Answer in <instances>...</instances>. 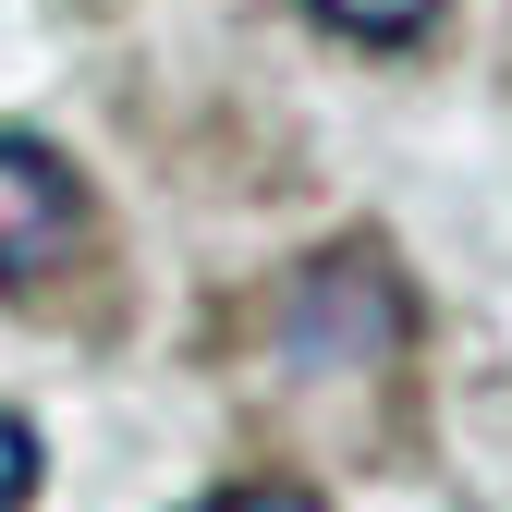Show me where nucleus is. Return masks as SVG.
<instances>
[{"mask_svg":"<svg viewBox=\"0 0 512 512\" xmlns=\"http://www.w3.org/2000/svg\"><path fill=\"white\" fill-rule=\"evenodd\" d=\"M196 512H317V488H281V476H269V488H220V500H196Z\"/></svg>","mask_w":512,"mask_h":512,"instance_id":"39448f33","label":"nucleus"},{"mask_svg":"<svg viewBox=\"0 0 512 512\" xmlns=\"http://www.w3.org/2000/svg\"><path fill=\"white\" fill-rule=\"evenodd\" d=\"M305 13L330 25V37H354V49H415L452 0H305Z\"/></svg>","mask_w":512,"mask_h":512,"instance_id":"7ed1b4c3","label":"nucleus"},{"mask_svg":"<svg viewBox=\"0 0 512 512\" xmlns=\"http://www.w3.org/2000/svg\"><path fill=\"white\" fill-rule=\"evenodd\" d=\"M37 476H49V452H37V427L0 403V512H25L37 500Z\"/></svg>","mask_w":512,"mask_h":512,"instance_id":"20e7f679","label":"nucleus"},{"mask_svg":"<svg viewBox=\"0 0 512 512\" xmlns=\"http://www.w3.org/2000/svg\"><path fill=\"white\" fill-rule=\"evenodd\" d=\"M415 342V305H403V281H391V256H317V269L281 293V354L305 366V378H366V366H391Z\"/></svg>","mask_w":512,"mask_h":512,"instance_id":"f257e3e1","label":"nucleus"},{"mask_svg":"<svg viewBox=\"0 0 512 512\" xmlns=\"http://www.w3.org/2000/svg\"><path fill=\"white\" fill-rule=\"evenodd\" d=\"M74 244H86V183H74V159H61L49 135H13V122H0V293L49 281Z\"/></svg>","mask_w":512,"mask_h":512,"instance_id":"f03ea898","label":"nucleus"}]
</instances>
